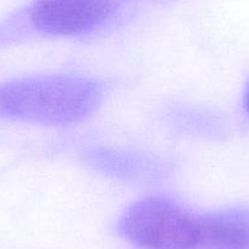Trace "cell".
<instances>
[{"label": "cell", "instance_id": "cell-1", "mask_svg": "<svg viewBox=\"0 0 249 249\" xmlns=\"http://www.w3.org/2000/svg\"><path fill=\"white\" fill-rule=\"evenodd\" d=\"M102 99V85L86 76L20 78L0 85V119L66 126L89 116Z\"/></svg>", "mask_w": 249, "mask_h": 249}, {"label": "cell", "instance_id": "cell-6", "mask_svg": "<svg viewBox=\"0 0 249 249\" xmlns=\"http://www.w3.org/2000/svg\"><path fill=\"white\" fill-rule=\"evenodd\" d=\"M243 107L249 115V81L248 83H247L246 89H244V93H243Z\"/></svg>", "mask_w": 249, "mask_h": 249}, {"label": "cell", "instance_id": "cell-3", "mask_svg": "<svg viewBox=\"0 0 249 249\" xmlns=\"http://www.w3.org/2000/svg\"><path fill=\"white\" fill-rule=\"evenodd\" d=\"M112 11L114 0H36L28 18L44 35L73 37L94 31Z\"/></svg>", "mask_w": 249, "mask_h": 249}, {"label": "cell", "instance_id": "cell-4", "mask_svg": "<svg viewBox=\"0 0 249 249\" xmlns=\"http://www.w3.org/2000/svg\"><path fill=\"white\" fill-rule=\"evenodd\" d=\"M195 249H249V209L198 215Z\"/></svg>", "mask_w": 249, "mask_h": 249}, {"label": "cell", "instance_id": "cell-2", "mask_svg": "<svg viewBox=\"0 0 249 249\" xmlns=\"http://www.w3.org/2000/svg\"><path fill=\"white\" fill-rule=\"evenodd\" d=\"M198 215L167 197L133 203L120 220L126 239L142 249H195Z\"/></svg>", "mask_w": 249, "mask_h": 249}, {"label": "cell", "instance_id": "cell-5", "mask_svg": "<svg viewBox=\"0 0 249 249\" xmlns=\"http://www.w3.org/2000/svg\"><path fill=\"white\" fill-rule=\"evenodd\" d=\"M86 161L95 171L127 181L154 179L162 174V165L148 155L126 150L93 149Z\"/></svg>", "mask_w": 249, "mask_h": 249}]
</instances>
